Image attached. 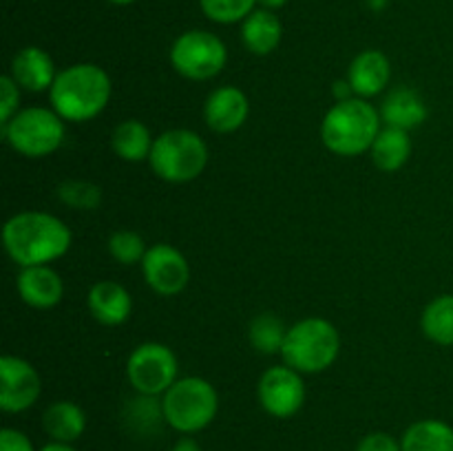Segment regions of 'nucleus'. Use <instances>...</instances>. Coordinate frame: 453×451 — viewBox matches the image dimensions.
<instances>
[{
	"label": "nucleus",
	"mask_w": 453,
	"mask_h": 451,
	"mask_svg": "<svg viewBox=\"0 0 453 451\" xmlns=\"http://www.w3.org/2000/svg\"><path fill=\"white\" fill-rule=\"evenodd\" d=\"M219 396L212 383L202 376L177 378L166 394H162V411L168 427L190 436L215 420Z\"/></svg>",
	"instance_id": "5"
},
{
	"label": "nucleus",
	"mask_w": 453,
	"mask_h": 451,
	"mask_svg": "<svg viewBox=\"0 0 453 451\" xmlns=\"http://www.w3.org/2000/svg\"><path fill=\"white\" fill-rule=\"evenodd\" d=\"M286 334L288 327L273 312H264L259 317H255L250 327H248V339H250L252 348L261 354H281Z\"/></svg>",
	"instance_id": "25"
},
{
	"label": "nucleus",
	"mask_w": 453,
	"mask_h": 451,
	"mask_svg": "<svg viewBox=\"0 0 453 451\" xmlns=\"http://www.w3.org/2000/svg\"><path fill=\"white\" fill-rule=\"evenodd\" d=\"M257 4H259L261 9H270V11H277V9L286 7L288 0H257Z\"/></svg>",
	"instance_id": "34"
},
{
	"label": "nucleus",
	"mask_w": 453,
	"mask_h": 451,
	"mask_svg": "<svg viewBox=\"0 0 453 451\" xmlns=\"http://www.w3.org/2000/svg\"><path fill=\"white\" fill-rule=\"evenodd\" d=\"M403 451H453V427L445 420L427 418L410 424L403 433Z\"/></svg>",
	"instance_id": "22"
},
{
	"label": "nucleus",
	"mask_w": 453,
	"mask_h": 451,
	"mask_svg": "<svg viewBox=\"0 0 453 451\" xmlns=\"http://www.w3.org/2000/svg\"><path fill=\"white\" fill-rule=\"evenodd\" d=\"M40 451H75V449L71 445H65V442H53L51 440L49 445H44Z\"/></svg>",
	"instance_id": "35"
},
{
	"label": "nucleus",
	"mask_w": 453,
	"mask_h": 451,
	"mask_svg": "<svg viewBox=\"0 0 453 451\" xmlns=\"http://www.w3.org/2000/svg\"><path fill=\"white\" fill-rule=\"evenodd\" d=\"M18 104H20V87L12 75H3L0 78V122L7 124L18 113Z\"/></svg>",
	"instance_id": "29"
},
{
	"label": "nucleus",
	"mask_w": 453,
	"mask_h": 451,
	"mask_svg": "<svg viewBox=\"0 0 453 451\" xmlns=\"http://www.w3.org/2000/svg\"><path fill=\"white\" fill-rule=\"evenodd\" d=\"M380 113L363 97L336 102L321 122V140L341 157L367 153L380 133Z\"/></svg>",
	"instance_id": "3"
},
{
	"label": "nucleus",
	"mask_w": 453,
	"mask_h": 451,
	"mask_svg": "<svg viewBox=\"0 0 453 451\" xmlns=\"http://www.w3.org/2000/svg\"><path fill=\"white\" fill-rule=\"evenodd\" d=\"M71 230L51 212L22 210L3 226V243L9 259L20 268L49 265L71 248Z\"/></svg>",
	"instance_id": "1"
},
{
	"label": "nucleus",
	"mask_w": 453,
	"mask_h": 451,
	"mask_svg": "<svg viewBox=\"0 0 453 451\" xmlns=\"http://www.w3.org/2000/svg\"><path fill=\"white\" fill-rule=\"evenodd\" d=\"M111 4H119V7H124V4H131V3H135V0H109Z\"/></svg>",
	"instance_id": "37"
},
{
	"label": "nucleus",
	"mask_w": 453,
	"mask_h": 451,
	"mask_svg": "<svg viewBox=\"0 0 453 451\" xmlns=\"http://www.w3.org/2000/svg\"><path fill=\"white\" fill-rule=\"evenodd\" d=\"M0 451H35L34 442L29 440V436L18 429L4 427L0 432Z\"/></svg>",
	"instance_id": "31"
},
{
	"label": "nucleus",
	"mask_w": 453,
	"mask_h": 451,
	"mask_svg": "<svg viewBox=\"0 0 453 451\" xmlns=\"http://www.w3.org/2000/svg\"><path fill=\"white\" fill-rule=\"evenodd\" d=\"M42 427L53 442L71 445L87 429V416H84L82 407L75 405V402L58 401L49 405L47 411H44Z\"/></svg>",
	"instance_id": "20"
},
{
	"label": "nucleus",
	"mask_w": 453,
	"mask_h": 451,
	"mask_svg": "<svg viewBox=\"0 0 453 451\" xmlns=\"http://www.w3.org/2000/svg\"><path fill=\"white\" fill-rule=\"evenodd\" d=\"M146 250H149V248H146L142 234L133 233V230H118V233L111 234L109 239L111 256L122 265L142 264Z\"/></svg>",
	"instance_id": "28"
},
{
	"label": "nucleus",
	"mask_w": 453,
	"mask_h": 451,
	"mask_svg": "<svg viewBox=\"0 0 453 451\" xmlns=\"http://www.w3.org/2000/svg\"><path fill=\"white\" fill-rule=\"evenodd\" d=\"M150 168L168 184H186L197 180L208 164V146L195 131L171 128L155 137L149 157Z\"/></svg>",
	"instance_id": "6"
},
{
	"label": "nucleus",
	"mask_w": 453,
	"mask_h": 451,
	"mask_svg": "<svg viewBox=\"0 0 453 451\" xmlns=\"http://www.w3.org/2000/svg\"><path fill=\"white\" fill-rule=\"evenodd\" d=\"M88 310L93 318L102 325H122L128 321L133 310V299L127 287L118 281H97L88 290L87 296Z\"/></svg>",
	"instance_id": "17"
},
{
	"label": "nucleus",
	"mask_w": 453,
	"mask_h": 451,
	"mask_svg": "<svg viewBox=\"0 0 453 451\" xmlns=\"http://www.w3.org/2000/svg\"><path fill=\"white\" fill-rule=\"evenodd\" d=\"M18 87L25 91L40 93L49 91L56 80L58 71L53 57L40 47H25L12 57V71H9Z\"/></svg>",
	"instance_id": "16"
},
{
	"label": "nucleus",
	"mask_w": 453,
	"mask_h": 451,
	"mask_svg": "<svg viewBox=\"0 0 453 451\" xmlns=\"http://www.w3.org/2000/svg\"><path fill=\"white\" fill-rule=\"evenodd\" d=\"M257 396L261 407L274 418H290L303 407L305 383L301 371L290 365L270 367L261 374L257 385Z\"/></svg>",
	"instance_id": "10"
},
{
	"label": "nucleus",
	"mask_w": 453,
	"mask_h": 451,
	"mask_svg": "<svg viewBox=\"0 0 453 451\" xmlns=\"http://www.w3.org/2000/svg\"><path fill=\"white\" fill-rule=\"evenodd\" d=\"M332 93H334L336 102H345V100H352L354 97V91H352V87H349L348 80H339V82H334Z\"/></svg>",
	"instance_id": "32"
},
{
	"label": "nucleus",
	"mask_w": 453,
	"mask_h": 451,
	"mask_svg": "<svg viewBox=\"0 0 453 451\" xmlns=\"http://www.w3.org/2000/svg\"><path fill=\"white\" fill-rule=\"evenodd\" d=\"M379 113L388 126L411 131L427 119V104L414 88H394L385 96Z\"/></svg>",
	"instance_id": "18"
},
{
	"label": "nucleus",
	"mask_w": 453,
	"mask_h": 451,
	"mask_svg": "<svg viewBox=\"0 0 453 451\" xmlns=\"http://www.w3.org/2000/svg\"><path fill=\"white\" fill-rule=\"evenodd\" d=\"M420 327L438 345H453V294H441L423 310Z\"/></svg>",
	"instance_id": "24"
},
{
	"label": "nucleus",
	"mask_w": 453,
	"mask_h": 451,
	"mask_svg": "<svg viewBox=\"0 0 453 451\" xmlns=\"http://www.w3.org/2000/svg\"><path fill=\"white\" fill-rule=\"evenodd\" d=\"M51 109L65 122H88L106 109L111 100V78L102 66L91 62L58 71L49 88Z\"/></svg>",
	"instance_id": "2"
},
{
	"label": "nucleus",
	"mask_w": 453,
	"mask_h": 451,
	"mask_svg": "<svg viewBox=\"0 0 453 451\" xmlns=\"http://www.w3.org/2000/svg\"><path fill=\"white\" fill-rule=\"evenodd\" d=\"M341 352L339 330L319 317L303 318L288 327L281 356L286 365L301 374H319L334 365Z\"/></svg>",
	"instance_id": "4"
},
{
	"label": "nucleus",
	"mask_w": 453,
	"mask_h": 451,
	"mask_svg": "<svg viewBox=\"0 0 453 451\" xmlns=\"http://www.w3.org/2000/svg\"><path fill=\"white\" fill-rule=\"evenodd\" d=\"M228 62V49L224 40L212 31L190 29L177 35L171 47V65L181 78L203 82L224 71Z\"/></svg>",
	"instance_id": "8"
},
{
	"label": "nucleus",
	"mask_w": 453,
	"mask_h": 451,
	"mask_svg": "<svg viewBox=\"0 0 453 451\" xmlns=\"http://www.w3.org/2000/svg\"><path fill=\"white\" fill-rule=\"evenodd\" d=\"M250 113L248 96L239 87H219L206 97L203 119L215 133H234L243 126Z\"/></svg>",
	"instance_id": "13"
},
{
	"label": "nucleus",
	"mask_w": 453,
	"mask_h": 451,
	"mask_svg": "<svg viewBox=\"0 0 453 451\" xmlns=\"http://www.w3.org/2000/svg\"><path fill=\"white\" fill-rule=\"evenodd\" d=\"M372 159L374 166L383 172H396L407 164L411 155L410 131L385 126L372 144Z\"/></svg>",
	"instance_id": "21"
},
{
	"label": "nucleus",
	"mask_w": 453,
	"mask_h": 451,
	"mask_svg": "<svg viewBox=\"0 0 453 451\" xmlns=\"http://www.w3.org/2000/svg\"><path fill=\"white\" fill-rule=\"evenodd\" d=\"M153 135L149 126L140 119H124L115 126L111 144H113L115 155L124 162H144L150 157L153 150Z\"/></svg>",
	"instance_id": "23"
},
{
	"label": "nucleus",
	"mask_w": 453,
	"mask_h": 451,
	"mask_svg": "<svg viewBox=\"0 0 453 451\" xmlns=\"http://www.w3.org/2000/svg\"><path fill=\"white\" fill-rule=\"evenodd\" d=\"M357 451H403L401 442L385 432L367 433L357 445Z\"/></svg>",
	"instance_id": "30"
},
{
	"label": "nucleus",
	"mask_w": 453,
	"mask_h": 451,
	"mask_svg": "<svg viewBox=\"0 0 453 451\" xmlns=\"http://www.w3.org/2000/svg\"><path fill=\"white\" fill-rule=\"evenodd\" d=\"M365 4H367V7L372 9V11L380 13V11H383L385 7H388V4H389V0H365Z\"/></svg>",
	"instance_id": "36"
},
{
	"label": "nucleus",
	"mask_w": 453,
	"mask_h": 451,
	"mask_svg": "<svg viewBox=\"0 0 453 451\" xmlns=\"http://www.w3.org/2000/svg\"><path fill=\"white\" fill-rule=\"evenodd\" d=\"M389 78H392L389 57L379 49H365L352 60L345 80L352 87L354 96L367 100V97L383 93L389 84Z\"/></svg>",
	"instance_id": "14"
},
{
	"label": "nucleus",
	"mask_w": 453,
	"mask_h": 451,
	"mask_svg": "<svg viewBox=\"0 0 453 451\" xmlns=\"http://www.w3.org/2000/svg\"><path fill=\"white\" fill-rule=\"evenodd\" d=\"M40 376L29 361L20 356L0 358V409L7 414L27 411L40 396Z\"/></svg>",
	"instance_id": "12"
},
{
	"label": "nucleus",
	"mask_w": 453,
	"mask_h": 451,
	"mask_svg": "<svg viewBox=\"0 0 453 451\" xmlns=\"http://www.w3.org/2000/svg\"><path fill=\"white\" fill-rule=\"evenodd\" d=\"M283 25L270 9H255L242 22V42L255 56H268L281 44Z\"/></svg>",
	"instance_id": "19"
},
{
	"label": "nucleus",
	"mask_w": 453,
	"mask_h": 451,
	"mask_svg": "<svg viewBox=\"0 0 453 451\" xmlns=\"http://www.w3.org/2000/svg\"><path fill=\"white\" fill-rule=\"evenodd\" d=\"M142 272L155 294L175 296L188 286L190 265L171 243H155L142 259Z\"/></svg>",
	"instance_id": "11"
},
{
	"label": "nucleus",
	"mask_w": 453,
	"mask_h": 451,
	"mask_svg": "<svg viewBox=\"0 0 453 451\" xmlns=\"http://www.w3.org/2000/svg\"><path fill=\"white\" fill-rule=\"evenodd\" d=\"M171 451H202V447L197 445V440H193V438H180V440L173 445Z\"/></svg>",
	"instance_id": "33"
},
{
	"label": "nucleus",
	"mask_w": 453,
	"mask_h": 451,
	"mask_svg": "<svg viewBox=\"0 0 453 451\" xmlns=\"http://www.w3.org/2000/svg\"><path fill=\"white\" fill-rule=\"evenodd\" d=\"M18 294L35 310H49L58 305L65 294V283L51 265H29L18 274Z\"/></svg>",
	"instance_id": "15"
},
{
	"label": "nucleus",
	"mask_w": 453,
	"mask_h": 451,
	"mask_svg": "<svg viewBox=\"0 0 453 451\" xmlns=\"http://www.w3.org/2000/svg\"><path fill=\"white\" fill-rule=\"evenodd\" d=\"M180 363L175 352L164 343H142L131 352L127 363L128 383L137 394L159 396L171 389L177 380Z\"/></svg>",
	"instance_id": "9"
},
{
	"label": "nucleus",
	"mask_w": 453,
	"mask_h": 451,
	"mask_svg": "<svg viewBox=\"0 0 453 451\" xmlns=\"http://www.w3.org/2000/svg\"><path fill=\"white\" fill-rule=\"evenodd\" d=\"M7 144L25 157L40 159L56 153L65 141V119L53 109L29 106L3 124Z\"/></svg>",
	"instance_id": "7"
},
{
	"label": "nucleus",
	"mask_w": 453,
	"mask_h": 451,
	"mask_svg": "<svg viewBox=\"0 0 453 451\" xmlns=\"http://www.w3.org/2000/svg\"><path fill=\"white\" fill-rule=\"evenodd\" d=\"M203 16L217 25L243 22L257 7V0H199Z\"/></svg>",
	"instance_id": "26"
},
{
	"label": "nucleus",
	"mask_w": 453,
	"mask_h": 451,
	"mask_svg": "<svg viewBox=\"0 0 453 451\" xmlns=\"http://www.w3.org/2000/svg\"><path fill=\"white\" fill-rule=\"evenodd\" d=\"M58 199L75 210H96L102 203L100 186L82 180H69L58 186Z\"/></svg>",
	"instance_id": "27"
}]
</instances>
